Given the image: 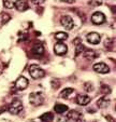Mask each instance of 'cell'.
I'll use <instances>...</instances> for the list:
<instances>
[{
	"mask_svg": "<svg viewBox=\"0 0 116 122\" xmlns=\"http://www.w3.org/2000/svg\"><path fill=\"white\" fill-rule=\"evenodd\" d=\"M60 23H61V25L64 26L67 30H71L73 27H74V22H73L72 17H71V16H68V15L62 16L61 19H60Z\"/></svg>",
	"mask_w": 116,
	"mask_h": 122,
	"instance_id": "cell-5",
	"label": "cell"
},
{
	"mask_svg": "<svg viewBox=\"0 0 116 122\" xmlns=\"http://www.w3.org/2000/svg\"><path fill=\"white\" fill-rule=\"evenodd\" d=\"M23 110V104L19 99H14L11 103V105L9 106V111L12 115H17Z\"/></svg>",
	"mask_w": 116,
	"mask_h": 122,
	"instance_id": "cell-3",
	"label": "cell"
},
{
	"mask_svg": "<svg viewBox=\"0 0 116 122\" xmlns=\"http://www.w3.org/2000/svg\"><path fill=\"white\" fill-rule=\"evenodd\" d=\"M40 119H41L43 122H51L53 119H54V116H53V113H51V112H45L41 116Z\"/></svg>",
	"mask_w": 116,
	"mask_h": 122,
	"instance_id": "cell-19",
	"label": "cell"
},
{
	"mask_svg": "<svg viewBox=\"0 0 116 122\" xmlns=\"http://www.w3.org/2000/svg\"><path fill=\"white\" fill-rule=\"evenodd\" d=\"M55 38H56L57 40H59V41H64V40L68 39V35L64 31H59L55 35Z\"/></svg>",
	"mask_w": 116,
	"mask_h": 122,
	"instance_id": "cell-20",
	"label": "cell"
},
{
	"mask_svg": "<svg viewBox=\"0 0 116 122\" xmlns=\"http://www.w3.org/2000/svg\"><path fill=\"white\" fill-rule=\"evenodd\" d=\"M59 85H60L59 81H57L56 79H53V80H52V88L53 89H55V90H56V89H58V86H59Z\"/></svg>",
	"mask_w": 116,
	"mask_h": 122,
	"instance_id": "cell-25",
	"label": "cell"
},
{
	"mask_svg": "<svg viewBox=\"0 0 116 122\" xmlns=\"http://www.w3.org/2000/svg\"><path fill=\"white\" fill-rule=\"evenodd\" d=\"M93 70L99 74H109L110 72V67L104 63H97L93 65Z\"/></svg>",
	"mask_w": 116,
	"mask_h": 122,
	"instance_id": "cell-7",
	"label": "cell"
},
{
	"mask_svg": "<svg viewBox=\"0 0 116 122\" xmlns=\"http://www.w3.org/2000/svg\"><path fill=\"white\" fill-rule=\"evenodd\" d=\"M73 92H74V90H73L72 88H66L65 90L61 91L60 97H61V98H69V96H70Z\"/></svg>",
	"mask_w": 116,
	"mask_h": 122,
	"instance_id": "cell-17",
	"label": "cell"
},
{
	"mask_svg": "<svg viewBox=\"0 0 116 122\" xmlns=\"http://www.w3.org/2000/svg\"><path fill=\"white\" fill-rule=\"evenodd\" d=\"M84 86H85V90H86L87 92H90V91H93V84H91V83L86 82L84 84Z\"/></svg>",
	"mask_w": 116,
	"mask_h": 122,
	"instance_id": "cell-27",
	"label": "cell"
},
{
	"mask_svg": "<svg viewBox=\"0 0 116 122\" xmlns=\"http://www.w3.org/2000/svg\"><path fill=\"white\" fill-rule=\"evenodd\" d=\"M14 7H15L18 11L23 12L28 9V1L27 0H17V1H15V3H14Z\"/></svg>",
	"mask_w": 116,
	"mask_h": 122,
	"instance_id": "cell-11",
	"label": "cell"
},
{
	"mask_svg": "<svg viewBox=\"0 0 116 122\" xmlns=\"http://www.w3.org/2000/svg\"><path fill=\"white\" fill-rule=\"evenodd\" d=\"M67 117L69 118V119H73V120H76L77 118H80V117H82V115H81L79 111H76V110H70L69 111V113L67 115Z\"/></svg>",
	"mask_w": 116,
	"mask_h": 122,
	"instance_id": "cell-18",
	"label": "cell"
},
{
	"mask_svg": "<svg viewBox=\"0 0 116 122\" xmlns=\"http://www.w3.org/2000/svg\"><path fill=\"white\" fill-rule=\"evenodd\" d=\"M98 56L97 52L96 51H90V50H87L86 52H84V57L86 58L87 61H93L96 57Z\"/></svg>",
	"mask_w": 116,
	"mask_h": 122,
	"instance_id": "cell-14",
	"label": "cell"
},
{
	"mask_svg": "<svg viewBox=\"0 0 116 122\" xmlns=\"http://www.w3.org/2000/svg\"><path fill=\"white\" fill-rule=\"evenodd\" d=\"M60 1H62V2H66V3H73L75 0H60Z\"/></svg>",
	"mask_w": 116,
	"mask_h": 122,
	"instance_id": "cell-29",
	"label": "cell"
},
{
	"mask_svg": "<svg viewBox=\"0 0 116 122\" xmlns=\"http://www.w3.org/2000/svg\"><path fill=\"white\" fill-rule=\"evenodd\" d=\"M29 102L33 106H41L44 102V95L42 92H33L29 95Z\"/></svg>",
	"mask_w": 116,
	"mask_h": 122,
	"instance_id": "cell-1",
	"label": "cell"
},
{
	"mask_svg": "<svg viewBox=\"0 0 116 122\" xmlns=\"http://www.w3.org/2000/svg\"><path fill=\"white\" fill-rule=\"evenodd\" d=\"M100 40H101V37L98 32L93 31L87 35V41L91 44H98L99 42H100Z\"/></svg>",
	"mask_w": 116,
	"mask_h": 122,
	"instance_id": "cell-8",
	"label": "cell"
},
{
	"mask_svg": "<svg viewBox=\"0 0 116 122\" xmlns=\"http://www.w3.org/2000/svg\"><path fill=\"white\" fill-rule=\"evenodd\" d=\"M10 20H11V16H10L8 13H2L1 14V23L2 24L8 23Z\"/></svg>",
	"mask_w": 116,
	"mask_h": 122,
	"instance_id": "cell-21",
	"label": "cell"
},
{
	"mask_svg": "<svg viewBox=\"0 0 116 122\" xmlns=\"http://www.w3.org/2000/svg\"><path fill=\"white\" fill-rule=\"evenodd\" d=\"M29 74L33 79H40L45 76L44 70L41 67H39L38 65H31V66L29 67Z\"/></svg>",
	"mask_w": 116,
	"mask_h": 122,
	"instance_id": "cell-2",
	"label": "cell"
},
{
	"mask_svg": "<svg viewBox=\"0 0 116 122\" xmlns=\"http://www.w3.org/2000/svg\"><path fill=\"white\" fill-rule=\"evenodd\" d=\"M32 52L36 55H42L44 53V46L40 43H37L33 46V49H32Z\"/></svg>",
	"mask_w": 116,
	"mask_h": 122,
	"instance_id": "cell-15",
	"label": "cell"
},
{
	"mask_svg": "<svg viewBox=\"0 0 116 122\" xmlns=\"http://www.w3.org/2000/svg\"><path fill=\"white\" fill-rule=\"evenodd\" d=\"M28 80L25 78V77H19V78L16 80L15 82V88L17 90H25L28 86Z\"/></svg>",
	"mask_w": 116,
	"mask_h": 122,
	"instance_id": "cell-9",
	"label": "cell"
},
{
	"mask_svg": "<svg viewBox=\"0 0 116 122\" xmlns=\"http://www.w3.org/2000/svg\"><path fill=\"white\" fill-rule=\"evenodd\" d=\"M90 3L91 5H96V7H97V5H102L103 3V0H90Z\"/></svg>",
	"mask_w": 116,
	"mask_h": 122,
	"instance_id": "cell-24",
	"label": "cell"
},
{
	"mask_svg": "<svg viewBox=\"0 0 116 122\" xmlns=\"http://www.w3.org/2000/svg\"><path fill=\"white\" fill-rule=\"evenodd\" d=\"M69 118L67 116H60L58 119H57V122H69Z\"/></svg>",
	"mask_w": 116,
	"mask_h": 122,
	"instance_id": "cell-26",
	"label": "cell"
},
{
	"mask_svg": "<svg viewBox=\"0 0 116 122\" xmlns=\"http://www.w3.org/2000/svg\"><path fill=\"white\" fill-rule=\"evenodd\" d=\"M76 103L79 104V105H82V106H85V105H87V104L90 103L91 98L90 96H88V95H83V94H80L76 96Z\"/></svg>",
	"mask_w": 116,
	"mask_h": 122,
	"instance_id": "cell-10",
	"label": "cell"
},
{
	"mask_svg": "<svg viewBox=\"0 0 116 122\" xmlns=\"http://www.w3.org/2000/svg\"><path fill=\"white\" fill-rule=\"evenodd\" d=\"M67 51H68V46L65 43H62V42H57L54 46V52L56 55H59V56L65 55L67 53Z\"/></svg>",
	"mask_w": 116,
	"mask_h": 122,
	"instance_id": "cell-6",
	"label": "cell"
},
{
	"mask_svg": "<svg viewBox=\"0 0 116 122\" xmlns=\"http://www.w3.org/2000/svg\"><path fill=\"white\" fill-rule=\"evenodd\" d=\"M73 43H74L75 46V53H76V56L79 55V54L83 53V50H84V46H83L82 43H81V40L77 38V39H75L74 41H73Z\"/></svg>",
	"mask_w": 116,
	"mask_h": 122,
	"instance_id": "cell-12",
	"label": "cell"
},
{
	"mask_svg": "<svg viewBox=\"0 0 116 122\" xmlns=\"http://www.w3.org/2000/svg\"><path fill=\"white\" fill-rule=\"evenodd\" d=\"M3 5H5V7L8 8V9H12V8L14 7V2L11 1V0H5V1H3Z\"/></svg>",
	"mask_w": 116,
	"mask_h": 122,
	"instance_id": "cell-22",
	"label": "cell"
},
{
	"mask_svg": "<svg viewBox=\"0 0 116 122\" xmlns=\"http://www.w3.org/2000/svg\"><path fill=\"white\" fill-rule=\"evenodd\" d=\"M32 1V3L33 5H40V3H42L44 1V0H31Z\"/></svg>",
	"mask_w": 116,
	"mask_h": 122,
	"instance_id": "cell-28",
	"label": "cell"
},
{
	"mask_svg": "<svg viewBox=\"0 0 116 122\" xmlns=\"http://www.w3.org/2000/svg\"><path fill=\"white\" fill-rule=\"evenodd\" d=\"M109 104H110V99L107 98V96L101 97V98L97 102V105H98L99 108H105V107H107Z\"/></svg>",
	"mask_w": 116,
	"mask_h": 122,
	"instance_id": "cell-16",
	"label": "cell"
},
{
	"mask_svg": "<svg viewBox=\"0 0 116 122\" xmlns=\"http://www.w3.org/2000/svg\"><path fill=\"white\" fill-rule=\"evenodd\" d=\"M101 92L103 94H109V93H111V89H110L109 85H102L101 86Z\"/></svg>",
	"mask_w": 116,
	"mask_h": 122,
	"instance_id": "cell-23",
	"label": "cell"
},
{
	"mask_svg": "<svg viewBox=\"0 0 116 122\" xmlns=\"http://www.w3.org/2000/svg\"><path fill=\"white\" fill-rule=\"evenodd\" d=\"M68 106H66V105H64V104H56L54 107V110L56 111L57 113H60V115H62V113H65L66 111H68Z\"/></svg>",
	"mask_w": 116,
	"mask_h": 122,
	"instance_id": "cell-13",
	"label": "cell"
},
{
	"mask_svg": "<svg viewBox=\"0 0 116 122\" xmlns=\"http://www.w3.org/2000/svg\"><path fill=\"white\" fill-rule=\"evenodd\" d=\"M74 122H85V120L82 117H80V118H77L76 120H74Z\"/></svg>",
	"mask_w": 116,
	"mask_h": 122,
	"instance_id": "cell-30",
	"label": "cell"
},
{
	"mask_svg": "<svg viewBox=\"0 0 116 122\" xmlns=\"http://www.w3.org/2000/svg\"><path fill=\"white\" fill-rule=\"evenodd\" d=\"M91 22L96 25H100V24H103L105 22V15L102 13V12H95V13L91 15Z\"/></svg>",
	"mask_w": 116,
	"mask_h": 122,
	"instance_id": "cell-4",
	"label": "cell"
}]
</instances>
